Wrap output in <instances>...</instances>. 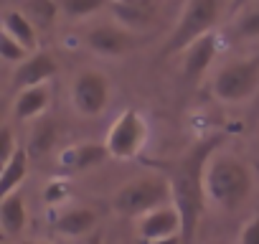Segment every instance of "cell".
Listing matches in <instances>:
<instances>
[{"instance_id": "1", "label": "cell", "mask_w": 259, "mask_h": 244, "mask_svg": "<svg viewBox=\"0 0 259 244\" xmlns=\"http://www.w3.org/2000/svg\"><path fill=\"white\" fill-rule=\"evenodd\" d=\"M221 143V135H208L198 143H193L186 153H181L173 160H148L160 176L168 178L173 191V204L181 211L183 219V244H191L198 229V221L206 209V166L216 155Z\"/></svg>"}, {"instance_id": "2", "label": "cell", "mask_w": 259, "mask_h": 244, "mask_svg": "<svg viewBox=\"0 0 259 244\" xmlns=\"http://www.w3.org/2000/svg\"><path fill=\"white\" fill-rule=\"evenodd\" d=\"M251 171L236 155H213L206 166V196L219 209L234 211L251 193Z\"/></svg>"}, {"instance_id": "3", "label": "cell", "mask_w": 259, "mask_h": 244, "mask_svg": "<svg viewBox=\"0 0 259 244\" xmlns=\"http://www.w3.org/2000/svg\"><path fill=\"white\" fill-rule=\"evenodd\" d=\"M173 201V191L165 176L155 173V176H143V178H133L127 181L122 188L114 191L112 196V209L119 216L127 219H140L143 214L165 206Z\"/></svg>"}, {"instance_id": "4", "label": "cell", "mask_w": 259, "mask_h": 244, "mask_svg": "<svg viewBox=\"0 0 259 244\" xmlns=\"http://www.w3.org/2000/svg\"><path fill=\"white\" fill-rule=\"evenodd\" d=\"M219 16H221V0H188L186 11L181 13L178 23L173 26L163 46V56L183 54L193 41L213 31Z\"/></svg>"}, {"instance_id": "5", "label": "cell", "mask_w": 259, "mask_h": 244, "mask_svg": "<svg viewBox=\"0 0 259 244\" xmlns=\"http://www.w3.org/2000/svg\"><path fill=\"white\" fill-rule=\"evenodd\" d=\"M259 89V54L249 59H239L219 69L213 76V94L226 104H236L249 99Z\"/></svg>"}, {"instance_id": "6", "label": "cell", "mask_w": 259, "mask_h": 244, "mask_svg": "<svg viewBox=\"0 0 259 244\" xmlns=\"http://www.w3.org/2000/svg\"><path fill=\"white\" fill-rule=\"evenodd\" d=\"M145 143H148V122L138 109H124L122 114H117L104 140L109 155L117 160L138 158Z\"/></svg>"}, {"instance_id": "7", "label": "cell", "mask_w": 259, "mask_h": 244, "mask_svg": "<svg viewBox=\"0 0 259 244\" xmlns=\"http://www.w3.org/2000/svg\"><path fill=\"white\" fill-rule=\"evenodd\" d=\"M71 102L81 117H99L109 102V79L99 71H81L71 84Z\"/></svg>"}, {"instance_id": "8", "label": "cell", "mask_w": 259, "mask_h": 244, "mask_svg": "<svg viewBox=\"0 0 259 244\" xmlns=\"http://www.w3.org/2000/svg\"><path fill=\"white\" fill-rule=\"evenodd\" d=\"M183 236V219L181 211L176 209V204H165L158 206L148 214H143L138 219V236L140 241H153V239H163V236Z\"/></svg>"}, {"instance_id": "9", "label": "cell", "mask_w": 259, "mask_h": 244, "mask_svg": "<svg viewBox=\"0 0 259 244\" xmlns=\"http://www.w3.org/2000/svg\"><path fill=\"white\" fill-rule=\"evenodd\" d=\"M84 44L99 56H122L135 49V36L122 26H94L87 31Z\"/></svg>"}, {"instance_id": "10", "label": "cell", "mask_w": 259, "mask_h": 244, "mask_svg": "<svg viewBox=\"0 0 259 244\" xmlns=\"http://www.w3.org/2000/svg\"><path fill=\"white\" fill-rule=\"evenodd\" d=\"M109 155L104 143H74L59 153V171L64 173H84L102 166Z\"/></svg>"}, {"instance_id": "11", "label": "cell", "mask_w": 259, "mask_h": 244, "mask_svg": "<svg viewBox=\"0 0 259 244\" xmlns=\"http://www.w3.org/2000/svg\"><path fill=\"white\" fill-rule=\"evenodd\" d=\"M216 51H219V38L216 33H206L201 36L198 41H193L186 51H183V66H181V74L186 82L196 84L198 79H203V74L208 71L211 61L216 59Z\"/></svg>"}, {"instance_id": "12", "label": "cell", "mask_w": 259, "mask_h": 244, "mask_svg": "<svg viewBox=\"0 0 259 244\" xmlns=\"http://www.w3.org/2000/svg\"><path fill=\"white\" fill-rule=\"evenodd\" d=\"M59 64L49 51H33L26 61H21L13 71V82L18 89H28V87H41L46 84L51 76H56Z\"/></svg>"}, {"instance_id": "13", "label": "cell", "mask_w": 259, "mask_h": 244, "mask_svg": "<svg viewBox=\"0 0 259 244\" xmlns=\"http://www.w3.org/2000/svg\"><path fill=\"white\" fill-rule=\"evenodd\" d=\"M56 231L64 236H87L94 226H97V211L89 206H74L66 209L56 216L54 221Z\"/></svg>"}, {"instance_id": "14", "label": "cell", "mask_w": 259, "mask_h": 244, "mask_svg": "<svg viewBox=\"0 0 259 244\" xmlns=\"http://www.w3.org/2000/svg\"><path fill=\"white\" fill-rule=\"evenodd\" d=\"M49 102H51V92L46 84L41 87H28V89H21L16 102H13V114L18 119H36L41 117L46 109H49Z\"/></svg>"}, {"instance_id": "15", "label": "cell", "mask_w": 259, "mask_h": 244, "mask_svg": "<svg viewBox=\"0 0 259 244\" xmlns=\"http://www.w3.org/2000/svg\"><path fill=\"white\" fill-rule=\"evenodd\" d=\"M28 221V211H26V201L21 196V191L0 198V226H3L6 236H21Z\"/></svg>"}, {"instance_id": "16", "label": "cell", "mask_w": 259, "mask_h": 244, "mask_svg": "<svg viewBox=\"0 0 259 244\" xmlns=\"http://www.w3.org/2000/svg\"><path fill=\"white\" fill-rule=\"evenodd\" d=\"M3 33H8L11 38H16V41H18L23 49H28L31 54H33L36 46H38V31H36V26L23 16V11L11 8V11L3 13Z\"/></svg>"}, {"instance_id": "17", "label": "cell", "mask_w": 259, "mask_h": 244, "mask_svg": "<svg viewBox=\"0 0 259 244\" xmlns=\"http://www.w3.org/2000/svg\"><path fill=\"white\" fill-rule=\"evenodd\" d=\"M26 176H28V153L18 148L16 155L6 166H0V198L16 193L21 183L26 181Z\"/></svg>"}, {"instance_id": "18", "label": "cell", "mask_w": 259, "mask_h": 244, "mask_svg": "<svg viewBox=\"0 0 259 244\" xmlns=\"http://www.w3.org/2000/svg\"><path fill=\"white\" fill-rule=\"evenodd\" d=\"M231 41H251L259 38V0L244 6L239 13H234L231 26H229Z\"/></svg>"}, {"instance_id": "19", "label": "cell", "mask_w": 259, "mask_h": 244, "mask_svg": "<svg viewBox=\"0 0 259 244\" xmlns=\"http://www.w3.org/2000/svg\"><path fill=\"white\" fill-rule=\"evenodd\" d=\"M21 11L36 26L38 33H46L49 28H54L61 6L56 3V0H23V8Z\"/></svg>"}, {"instance_id": "20", "label": "cell", "mask_w": 259, "mask_h": 244, "mask_svg": "<svg viewBox=\"0 0 259 244\" xmlns=\"http://www.w3.org/2000/svg\"><path fill=\"white\" fill-rule=\"evenodd\" d=\"M56 135H59V130H56L54 122H51V119H41L38 125L33 128V133H31L28 155H46V153L54 148Z\"/></svg>"}, {"instance_id": "21", "label": "cell", "mask_w": 259, "mask_h": 244, "mask_svg": "<svg viewBox=\"0 0 259 244\" xmlns=\"http://www.w3.org/2000/svg\"><path fill=\"white\" fill-rule=\"evenodd\" d=\"M109 0H61V11L69 16V18H87L97 11H102Z\"/></svg>"}, {"instance_id": "22", "label": "cell", "mask_w": 259, "mask_h": 244, "mask_svg": "<svg viewBox=\"0 0 259 244\" xmlns=\"http://www.w3.org/2000/svg\"><path fill=\"white\" fill-rule=\"evenodd\" d=\"M112 8L124 26H150L155 18L153 8H127V6H112Z\"/></svg>"}, {"instance_id": "23", "label": "cell", "mask_w": 259, "mask_h": 244, "mask_svg": "<svg viewBox=\"0 0 259 244\" xmlns=\"http://www.w3.org/2000/svg\"><path fill=\"white\" fill-rule=\"evenodd\" d=\"M31 56L28 49H23L16 38H11L8 33H0V59L8 61V64H21Z\"/></svg>"}, {"instance_id": "24", "label": "cell", "mask_w": 259, "mask_h": 244, "mask_svg": "<svg viewBox=\"0 0 259 244\" xmlns=\"http://www.w3.org/2000/svg\"><path fill=\"white\" fill-rule=\"evenodd\" d=\"M16 150H18V145H16L13 130H11V125H3V130H0V166H6L16 155Z\"/></svg>"}, {"instance_id": "25", "label": "cell", "mask_w": 259, "mask_h": 244, "mask_svg": "<svg viewBox=\"0 0 259 244\" xmlns=\"http://www.w3.org/2000/svg\"><path fill=\"white\" fill-rule=\"evenodd\" d=\"M66 196H69V186L64 181H51L44 191L46 204H61V201H66Z\"/></svg>"}, {"instance_id": "26", "label": "cell", "mask_w": 259, "mask_h": 244, "mask_svg": "<svg viewBox=\"0 0 259 244\" xmlns=\"http://www.w3.org/2000/svg\"><path fill=\"white\" fill-rule=\"evenodd\" d=\"M239 244H259V214H254L244 224V229L239 234Z\"/></svg>"}, {"instance_id": "27", "label": "cell", "mask_w": 259, "mask_h": 244, "mask_svg": "<svg viewBox=\"0 0 259 244\" xmlns=\"http://www.w3.org/2000/svg\"><path fill=\"white\" fill-rule=\"evenodd\" d=\"M112 6H127V8H153L155 0H109Z\"/></svg>"}, {"instance_id": "28", "label": "cell", "mask_w": 259, "mask_h": 244, "mask_svg": "<svg viewBox=\"0 0 259 244\" xmlns=\"http://www.w3.org/2000/svg\"><path fill=\"white\" fill-rule=\"evenodd\" d=\"M143 244H183V236L176 234V236H163V239H153V241H143Z\"/></svg>"}, {"instance_id": "29", "label": "cell", "mask_w": 259, "mask_h": 244, "mask_svg": "<svg viewBox=\"0 0 259 244\" xmlns=\"http://www.w3.org/2000/svg\"><path fill=\"white\" fill-rule=\"evenodd\" d=\"M249 3H254V0H231V6H229V13L234 16V13H239L244 6H249Z\"/></svg>"}, {"instance_id": "30", "label": "cell", "mask_w": 259, "mask_h": 244, "mask_svg": "<svg viewBox=\"0 0 259 244\" xmlns=\"http://www.w3.org/2000/svg\"><path fill=\"white\" fill-rule=\"evenodd\" d=\"M28 244H51V241H28Z\"/></svg>"}, {"instance_id": "31", "label": "cell", "mask_w": 259, "mask_h": 244, "mask_svg": "<svg viewBox=\"0 0 259 244\" xmlns=\"http://www.w3.org/2000/svg\"><path fill=\"white\" fill-rule=\"evenodd\" d=\"M92 244H102V241H92Z\"/></svg>"}]
</instances>
